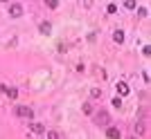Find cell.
Instances as JSON below:
<instances>
[{
    "label": "cell",
    "mask_w": 151,
    "mask_h": 139,
    "mask_svg": "<svg viewBox=\"0 0 151 139\" xmlns=\"http://www.w3.org/2000/svg\"><path fill=\"white\" fill-rule=\"evenodd\" d=\"M95 123H97V126H106L108 128V123H111L108 112H104V110H101V112H95Z\"/></svg>",
    "instance_id": "1"
},
{
    "label": "cell",
    "mask_w": 151,
    "mask_h": 139,
    "mask_svg": "<svg viewBox=\"0 0 151 139\" xmlns=\"http://www.w3.org/2000/svg\"><path fill=\"white\" fill-rule=\"evenodd\" d=\"M16 114L23 117V119H34V110L27 108V106H18V108H16Z\"/></svg>",
    "instance_id": "2"
},
{
    "label": "cell",
    "mask_w": 151,
    "mask_h": 139,
    "mask_svg": "<svg viewBox=\"0 0 151 139\" xmlns=\"http://www.w3.org/2000/svg\"><path fill=\"white\" fill-rule=\"evenodd\" d=\"M9 16H12V18H18V16H23V5H18V2H12V5H9Z\"/></svg>",
    "instance_id": "3"
},
{
    "label": "cell",
    "mask_w": 151,
    "mask_h": 139,
    "mask_svg": "<svg viewBox=\"0 0 151 139\" xmlns=\"http://www.w3.org/2000/svg\"><path fill=\"white\" fill-rule=\"evenodd\" d=\"M106 137H108V139H120L122 135H120V130H117V128L108 126V128H106Z\"/></svg>",
    "instance_id": "4"
},
{
    "label": "cell",
    "mask_w": 151,
    "mask_h": 139,
    "mask_svg": "<svg viewBox=\"0 0 151 139\" xmlns=\"http://www.w3.org/2000/svg\"><path fill=\"white\" fill-rule=\"evenodd\" d=\"M29 130H32V133H36V135H43L45 133V128L41 126V123H36V121H32V123H29Z\"/></svg>",
    "instance_id": "5"
},
{
    "label": "cell",
    "mask_w": 151,
    "mask_h": 139,
    "mask_svg": "<svg viewBox=\"0 0 151 139\" xmlns=\"http://www.w3.org/2000/svg\"><path fill=\"white\" fill-rule=\"evenodd\" d=\"M38 32H41V34H50L52 25H50V23H41V25H38Z\"/></svg>",
    "instance_id": "6"
},
{
    "label": "cell",
    "mask_w": 151,
    "mask_h": 139,
    "mask_svg": "<svg viewBox=\"0 0 151 139\" xmlns=\"http://www.w3.org/2000/svg\"><path fill=\"white\" fill-rule=\"evenodd\" d=\"M117 92H120V96H126L129 94V85L126 83H117Z\"/></svg>",
    "instance_id": "7"
},
{
    "label": "cell",
    "mask_w": 151,
    "mask_h": 139,
    "mask_svg": "<svg viewBox=\"0 0 151 139\" xmlns=\"http://www.w3.org/2000/svg\"><path fill=\"white\" fill-rule=\"evenodd\" d=\"M5 92H7L9 99H16V96H18V90H16V88H5Z\"/></svg>",
    "instance_id": "8"
},
{
    "label": "cell",
    "mask_w": 151,
    "mask_h": 139,
    "mask_svg": "<svg viewBox=\"0 0 151 139\" xmlns=\"http://www.w3.org/2000/svg\"><path fill=\"white\" fill-rule=\"evenodd\" d=\"M113 40H115V43H124V32H122V29H120V32H115Z\"/></svg>",
    "instance_id": "9"
},
{
    "label": "cell",
    "mask_w": 151,
    "mask_h": 139,
    "mask_svg": "<svg viewBox=\"0 0 151 139\" xmlns=\"http://www.w3.org/2000/svg\"><path fill=\"white\" fill-rule=\"evenodd\" d=\"M45 135H47V139H61V135H59L57 130H47Z\"/></svg>",
    "instance_id": "10"
},
{
    "label": "cell",
    "mask_w": 151,
    "mask_h": 139,
    "mask_svg": "<svg viewBox=\"0 0 151 139\" xmlns=\"http://www.w3.org/2000/svg\"><path fill=\"white\" fill-rule=\"evenodd\" d=\"M135 133H138V135L145 133V123H142V121H135Z\"/></svg>",
    "instance_id": "11"
},
{
    "label": "cell",
    "mask_w": 151,
    "mask_h": 139,
    "mask_svg": "<svg viewBox=\"0 0 151 139\" xmlns=\"http://www.w3.org/2000/svg\"><path fill=\"white\" fill-rule=\"evenodd\" d=\"M90 96H93V99H99V96H101V90L99 88H93V90H90Z\"/></svg>",
    "instance_id": "12"
},
{
    "label": "cell",
    "mask_w": 151,
    "mask_h": 139,
    "mask_svg": "<svg viewBox=\"0 0 151 139\" xmlns=\"http://www.w3.org/2000/svg\"><path fill=\"white\" fill-rule=\"evenodd\" d=\"M81 110H83V114H90V112H93V106H90V103H83Z\"/></svg>",
    "instance_id": "13"
},
{
    "label": "cell",
    "mask_w": 151,
    "mask_h": 139,
    "mask_svg": "<svg viewBox=\"0 0 151 139\" xmlns=\"http://www.w3.org/2000/svg\"><path fill=\"white\" fill-rule=\"evenodd\" d=\"M45 5L50 7V9H57V7H59V2H57V0H47V2H45Z\"/></svg>",
    "instance_id": "14"
},
{
    "label": "cell",
    "mask_w": 151,
    "mask_h": 139,
    "mask_svg": "<svg viewBox=\"0 0 151 139\" xmlns=\"http://www.w3.org/2000/svg\"><path fill=\"white\" fill-rule=\"evenodd\" d=\"M124 7H126V9H135V2H133V0H126Z\"/></svg>",
    "instance_id": "15"
},
{
    "label": "cell",
    "mask_w": 151,
    "mask_h": 139,
    "mask_svg": "<svg viewBox=\"0 0 151 139\" xmlns=\"http://www.w3.org/2000/svg\"><path fill=\"white\" fill-rule=\"evenodd\" d=\"M106 11H108V13H115V11H117V7H115V5H108Z\"/></svg>",
    "instance_id": "16"
},
{
    "label": "cell",
    "mask_w": 151,
    "mask_h": 139,
    "mask_svg": "<svg viewBox=\"0 0 151 139\" xmlns=\"http://www.w3.org/2000/svg\"><path fill=\"white\" fill-rule=\"evenodd\" d=\"M113 106H115V108L122 106V99H120V96H115V99H113Z\"/></svg>",
    "instance_id": "17"
},
{
    "label": "cell",
    "mask_w": 151,
    "mask_h": 139,
    "mask_svg": "<svg viewBox=\"0 0 151 139\" xmlns=\"http://www.w3.org/2000/svg\"><path fill=\"white\" fill-rule=\"evenodd\" d=\"M126 139H138V137H135V135H131V137H126Z\"/></svg>",
    "instance_id": "18"
}]
</instances>
